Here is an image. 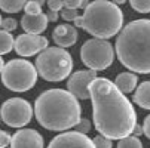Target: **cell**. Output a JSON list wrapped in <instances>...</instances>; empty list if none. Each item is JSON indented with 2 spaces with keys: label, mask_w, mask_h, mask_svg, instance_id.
I'll list each match as a JSON object with an SVG mask.
<instances>
[{
  "label": "cell",
  "mask_w": 150,
  "mask_h": 148,
  "mask_svg": "<svg viewBox=\"0 0 150 148\" xmlns=\"http://www.w3.org/2000/svg\"><path fill=\"white\" fill-rule=\"evenodd\" d=\"M33 108L28 101L23 98H11L3 102L0 117L2 121L11 128H24L33 119Z\"/></svg>",
  "instance_id": "ba28073f"
},
{
  "label": "cell",
  "mask_w": 150,
  "mask_h": 148,
  "mask_svg": "<svg viewBox=\"0 0 150 148\" xmlns=\"http://www.w3.org/2000/svg\"><path fill=\"white\" fill-rule=\"evenodd\" d=\"M92 141H94L95 148H113V142H112V139L105 138V136H103V135L95 136Z\"/></svg>",
  "instance_id": "603a6c76"
},
{
  "label": "cell",
  "mask_w": 150,
  "mask_h": 148,
  "mask_svg": "<svg viewBox=\"0 0 150 148\" xmlns=\"http://www.w3.org/2000/svg\"><path fill=\"white\" fill-rule=\"evenodd\" d=\"M82 107L77 98L64 89H48L34 102V116L40 126L52 132H66L80 121Z\"/></svg>",
  "instance_id": "7a4b0ae2"
},
{
  "label": "cell",
  "mask_w": 150,
  "mask_h": 148,
  "mask_svg": "<svg viewBox=\"0 0 150 148\" xmlns=\"http://www.w3.org/2000/svg\"><path fill=\"white\" fill-rule=\"evenodd\" d=\"M37 68L25 59L2 61V83L12 92H27L37 81Z\"/></svg>",
  "instance_id": "8992f818"
},
{
  "label": "cell",
  "mask_w": 150,
  "mask_h": 148,
  "mask_svg": "<svg viewBox=\"0 0 150 148\" xmlns=\"http://www.w3.org/2000/svg\"><path fill=\"white\" fill-rule=\"evenodd\" d=\"M36 68L46 81H62L71 76L73 58L64 48H48L37 55Z\"/></svg>",
  "instance_id": "5b68a950"
},
{
  "label": "cell",
  "mask_w": 150,
  "mask_h": 148,
  "mask_svg": "<svg viewBox=\"0 0 150 148\" xmlns=\"http://www.w3.org/2000/svg\"><path fill=\"white\" fill-rule=\"evenodd\" d=\"M49 19L46 13L40 15H24L21 19V27L28 34H42L48 27Z\"/></svg>",
  "instance_id": "5bb4252c"
},
{
  "label": "cell",
  "mask_w": 150,
  "mask_h": 148,
  "mask_svg": "<svg viewBox=\"0 0 150 148\" xmlns=\"http://www.w3.org/2000/svg\"><path fill=\"white\" fill-rule=\"evenodd\" d=\"M6 148H8V147H6ZM9 148H11V147H9Z\"/></svg>",
  "instance_id": "836d02e7"
},
{
  "label": "cell",
  "mask_w": 150,
  "mask_h": 148,
  "mask_svg": "<svg viewBox=\"0 0 150 148\" xmlns=\"http://www.w3.org/2000/svg\"><path fill=\"white\" fill-rule=\"evenodd\" d=\"M48 148H95V145L94 141L89 139L86 135L71 130L57 135L49 142Z\"/></svg>",
  "instance_id": "8fae6325"
},
{
  "label": "cell",
  "mask_w": 150,
  "mask_h": 148,
  "mask_svg": "<svg viewBox=\"0 0 150 148\" xmlns=\"http://www.w3.org/2000/svg\"><path fill=\"white\" fill-rule=\"evenodd\" d=\"M11 142H12V135H9V133L5 132V130L0 132V147L6 148L8 145H11Z\"/></svg>",
  "instance_id": "4316f807"
},
{
  "label": "cell",
  "mask_w": 150,
  "mask_h": 148,
  "mask_svg": "<svg viewBox=\"0 0 150 148\" xmlns=\"http://www.w3.org/2000/svg\"><path fill=\"white\" fill-rule=\"evenodd\" d=\"M12 49H15V39L9 31L2 30V33H0V52H2V55H6Z\"/></svg>",
  "instance_id": "ac0fdd59"
},
{
  "label": "cell",
  "mask_w": 150,
  "mask_h": 148,
  "mask_svg": "<svg viewBox=\"0 0 150 148\" xmlns=\"http://www.w3.org/2000/svg\"><path fill=\"white\" fill-rule=\"evenodd\" d=\"M48 6H49V11L61 12L64 9V2L62 0H48Z\"/></svg>",
  "instance_id": "484cf974"
},
{
  "label": "cell",
  "mask_w": 150,
  "mask_h": 148,
  "mask_svg": "<svg viewBox=\"0 0 150 148\" xmlns=\"http://www.w3.org/2000/svg\"><path fill=\"white\" fill-rule=\"evenodd\" d=\"M134 102L144 110H150V81H143L135 89Z\"/></svg>",
  "instance_id": "2e32d148"
},
{
  "label": "cell",
  "mask_w": 150,
  "mask_h": 148,
  "mask_svg": "<svg viewBox=\"0 0 150 148\" xmlns=\"http://www.w3.org/2000/svg\"><path fill=\"white\" fill-rule=\"evenodd\" d=\"M74 24L95 39H110L122 31L123 13L117 5L109 0H94L74 19Z\"/></svg>",
  "instance_id": "277c9868"
},
{
  "label": "cell",
  "mask_w": 150,
  "mask_h": 148,
  "mask_svg": "<svg viewBox=\"0 0 150 148\" xmlns=\"http://www.w3.org/2000/svg\"><path fill=\"white\" fill-rule=\"evenodd\" d=\"M28 0H0V8L6 13H16L24 9Z\"/></svg>",
  "instance_id": "e0dca14e"
},
{
  "label": "cell",
  "mask_w": 150,
  "mask_h": 148,
  "mask_svg": "<svg viewBox=\"0 0 150 148\" xmlns=\"http://www.w3.org/2000/svg\"><path fill=\"white\" fill-rule=\"evenodd\" d=\"M33 2H37V3H40V5H43L45 0H33Z\"/></svg>",
  "instance_id": "d6a6232c"
},
{
  "label": "cell",
  "mask_w": 150,
  "mask_h": 148,
  "mask_svg": "<svg viewBox=\"0 0 150 148\" xmlns=\"http://www.w3.org/2000/svg\"><path fill=\"white\" fill-rule=\"evenodd\" d=\"M97 79V71L94 70H79L73 73L67 80V90L73 93L77 99L91 98L89 86Z\"/></svg>",
  "instance_id": "9c48e42d"
},
{
  "label": "cell",
  "mask_w": 150,
  "mask_h": 148,
  "mask_svg": "<svg viewBox=\"0 0 150 148\" xmlns=\"http://www.w3.org/2000/svg\"><path fill=\"white\" fill-rule=\"evenodd\" d=\"M52 39H54V41L59 48H64V49L70 48V46H73L77 41V30L73 25L61 24V25H58L54 30Z\"/></svg>",
  "instance_id": "4fadbf2b"
},
{
  "label": "cell",
  "mask_w": 150,
  "mask_h": 148,
  "mask_svg": "<svg viewBox=\"0 0 150 148\" xmlns=\"http://www.w3.org/2000/svg\"><path fill=\"white\" fill-rule=\"evenodd\" d=\"M0 24H2V30L9 31V33L13 31V30H16V25H18V22H16L13 18H2Z\"/></svg>",
  "instance_id": "cb8c5ba5"
},
{
  "label": "cell",
  "mask_w": 150,
  "mask_h": 148,
  "mask_svg": "<svg viewBox=\"0 0 150 148\" xmlns=\"http://www.w3.org/2000/svg\"><path fill=\"white\" fill-rule=\"evenodd\" d=\"M116 55L128 70L150 74V19L126 24L116 39Z\"/></svg>",
  "instance_id": "3957f363"
},
{
  "label": "cell",
  "mask_w": 150,
  "mask_h": 148,
  "mask_svg": "<svg viewBox=\"0 0 150 148\" xmlns=\"http://www.w3.org/2000/svg\"><path fill=\"white\" fill-rule=\"evenodd\" d=\"M117 148H143V144L137 136H128V138L119 139Z\"/></svg>",
  "instance_id": "d6986e66"
},
{
  "label": "cell",
  "mask_w": 150,
  "mask_h": 148,
  "mask_svg": "<svg viewBox=\"0 0 150 148\" xmlns=\"http://www.w3.org/2000/svg\"><path fill=\"white\" fill-rule=\"evenodd\" d=\"M62 2H64V8H69V9H80L83 0H62Z\"/></svg>",
  "instance_id": "83f0119b"
},
{
  "label": "cell",
  "mask_w": 150,
  "mask_h": 148,
  "mask_svg": "<svg viewBox=\"0 0 150 148\" xmlns=\"http://www.w3.org/2000/svg\"><path fill=\"white\" fill-rule=\"evenodd\" d=\"M48 39L40 34H21L15 40V52L21 56H33L48 49Z\"/></svg>",
  "instance_id": "30bf717a"
},
{
  "label": "cell",
  "mask_w": 150,
  "mask_h": 148,
  "mask_svg": "<svg viewBox=\"0 0 150 148\" xmlns=\"http://www.w3.org/2000/svg\"><path fill=\"white\" fill-rule=\"evenodd\" d=\"M80 59L89 70L104 71L115 59V49L105 39H89L80 48Z\"/></svg>",
  "instance_id": "52a82bcc"
},
{
  "label": "cell",
  "mask_w": 150,
  "mask_h": 148,
  "mask_svg": "<svg viewBox=\"0 0 150 148\" xmlns=\"http://www.w3.org/2000/svg\"><path fill=\"white\" fill-rule=\"evenodd\" d=\"M112 2H113L115 5H123V3L126 2V0H112Z\"/></svg>",
  "instance_id": "1f68e13d"
},
{
  "label": "cell",
  "mask_w": 150,
  "mask_h": 148,
  "mask_svg": "<svg viewBox=\"0 0 150 148\" xmlns=\"http://www.w3.org/2000/svg\"><path fill=\"white\" fill-rule=\"evenodd\" d=\"M59 16L66 21H74L79 15H77V9H69V8H64L59 12Z\"/></svg>",
  "instance_id": "d4e9b609"
},
{
  "label": "cell",
  "mask_w": 150,
  "mask_h": 148,
  "mask_svg": "<svg viewBox=\"0 0 150 148\" xmlns=\"http://www.w3.org/2000/svg\"><path fill=\"white\" fill-rule=\"evenodd\" d=\"M24 11H25V15H40V13H43L42 12V5L37 3V2H33V0H28L27 5L24 6Z\"/></svg>",
  "instance_id": "44dd1931"
},
{
  "label": "cell",
  "mask_w": 150,
  "mask_h": 148,
  "mask_svg": "<svg viewBox=\"0 0 150 148\" xmlns=\"http://www.w3.org/2000/svg\"><path fill=\"white\" fill-rule=\"evenodd\" d=\"M141 133H144V132H143V124H141V126L137 124V126H135V129H134V135L138 136V135H141Z\"/></svg>",
  "instance_id": "4dcf8cb0"
},
{
  "label": "cell",
  "mask_w": 150,
  "mask_h": 148,
  "mask_svg": "<svg viewBox=\"0 0 150 148\" xmlns=\"http://www.w3.org/2000/svg\"><path fill=\"white\" fill-rule=\"evenodd\" d=\"M91 121L88 119H80V121L74 126V130L79 132V133H83V135H88L91 132Z\"/></svg>",
  "instance_id": "7402d4cb"
},
{
  "label": "cell",
  "mask_w": 150,
  "mask_h": 148,
  "mask_svg": "<svg viewBox=\"0 0 150 148\" xmlns=\"http://www.w3.org/2000/svg\"><path fill=\"white\" fill-rule=\"evenodd\" d=\"M137 81H138V77H137V73H131V71H126V73H120L116 80H115V84L117 86V89L123 93H131L135 86H137Z\"/></svg>",
  "instance_id": "9a60e30c"
},
{
  "label": "cell",
  "mask_w": 150,
  "mask_h": 148,
  "mask_svg": "<svg viewBox=\"0 0 150 148\" xmlns=\"http://www.w3.org/2000/svg\"><path fill=\"white\" fill-rule=\"evenodd\" d=\"M11 148H43V136L34 129H21L12 135Z\"/></svg>",
  "instance_id": "7c38bea8"
},
{
  "label": "cell",
  "mask_w": 150,
  "mask_h": 148,
  "mask_svg": "<svg viewBox=\"0 0 150 148\" xmlns=\"http://www.w3.org/2000/svg\"><path fill=\"white\" fill-rule=\"evenodd\" d=\"M129 3L134 11L140 13H149L150 12V0H129Z\"/></svg>",
  "instance_id": "ffe728a7"
},
{
  "label": "cell",
  "mask_w": 150,
  "mask_h": 148,
  "mask_svg": "<svg viewBox=\"0 0 150 148\" xmlns=\"http://www.w3.org/2000/svg\"><path fill=\"white\" fill-rule=\"evenodd\" d=\"M95 129L109 139L131 136L137 126V114L131 101L109 79L97 77L89 86Z\"/></svg>",
  "instance_id": "6da1fadb"
},
{
  "label": "cell",
  "mask_w": 150,
  "mask_h": 148,
  "mask_svg": "<svg viewBox=\"0 0 150 148\" xmlns=\"http://www.w3.org/2000/svg\"><path fill=\"white\" fill-rule=\"evenodd\" d=\"M143 132H144V135L150 139V114L144 119V121H143Z\"/></svg>",
  "instance_id": "f1b7e54d"
},
{
  "label": "cell",
  "mask_w": 150,
  "mask_h": 148,
  "mask_svg": "<svg viewBox=\"0 0 150 148\" xmlns=\"http://www.w3.org/2000/svg\"><path fill=\"white\" fill-rule=\"evenodd\" d=\"M46 16H48L49 21H52V22H55V21L59 18V16H58V12H55V11H49V12L46 13Z\"/></svg>",
  "instance_id": "f546056e"
}]
</instances>
